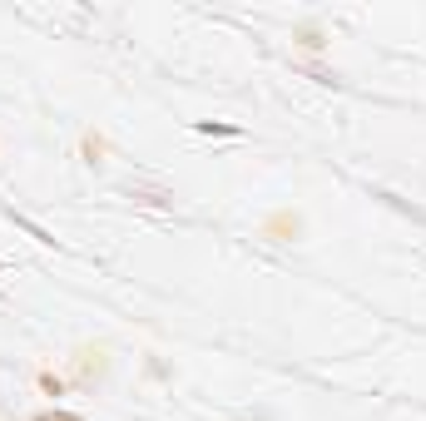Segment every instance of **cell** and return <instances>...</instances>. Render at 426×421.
<instances>
[{
    "label": "cell",
    "mask_w": 426,
    "mask_h": 421,
    "mask_svg": "<svg viewBox=\"0 0 426 421\" xmlns=\"http://www.w3.org/2000/svg\"><path fill=\"white\" fill-rule=\"evenodd\" d=\"M40 387H45V392H55V396L65 392V382H60V377H50V372H40Z\"/></svg>",
    "instance_id": "7a4b0ae2"
},
{
    "label": "cell",
    "mask_w": 426,
    "mask_h": 421,
    "mask_svg": "<svg viewBox=\"0 0 426 421\" xmlns=\"http://www.w3.org/2000/svg\"><path fill=\"white\" fill-rule=\"evenodd\" d=\"M84 159H90V164H104V139H99V134H84Z\"/></svg>",
    "instance_id": "6da1fadb"
},
{
    "label": "cell",
    "mask_w": 426,
    "mask_h": 421,
    "mask_svg": "<svg viewBox=\"0 0 426 421\" xmlns=\"http://www.w3.org/2000/svg\"><path fill=\"white\" fill-rule=\"evenodd\" d=\"M0 421H10V416H5V411H0Z\"/></svg>",
    "instance_id": "277c9868"
},
{
    "label": "cell",
    "mask_w": 426,
    "mask_h": 421,
    "mask_svg": "<svg viewBox=\"0 0 426 421\" xmlns=\"http://www.w3.org/2000/svg\"><path fill=\"white\" fill-rule=\"evenodd\" d=\"M40 421H70V416H40Z\"/></svg>",
    "instance_id": "3957f363"
}]
</instances>
